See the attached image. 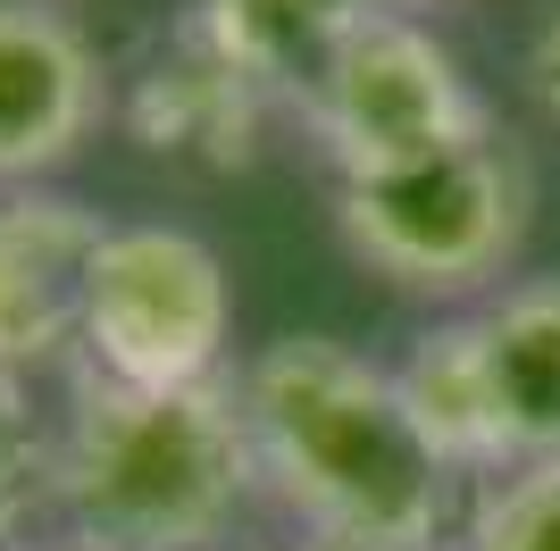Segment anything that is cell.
I'll return each mask as SVG.
<instances>
[{"label":"cell","instance_id":"cell-3","mask_svg":"<svg viewBox=\"0 0 560 551\" xmlns=\"http://www.w3.org/2000/svg\"><path fill=\"white\" fill-rule=\"evenodd\" d=\"M527 201H536L527 160L493 126V134L452 142L435 160L343 176L335 184V226L401 293H477L486 276L511 268L518 234H527Z\"/></svg>","mask_w":560,"mask_h":551},{"label":"cell","instance_id":"cell-18","mask_svg":"<svg viewBox=\"0 0 560 551\" xmlns=\"http://www.w3.org/2000/svg\"><path fill=\"white\" fill-rule=\"evenodd\" d=\"M376 9H401V0H376Z\"/></svg>","mask_w":560,"mask_h":551},{"label":"cell","instance_id":"cell-6","mask_svg":"<svg viewBox=\"0 0 560 551\" xmlns=\"http://www.w3.org/2000/svg\"><path fill=\"white\" fill-rule=\"evenodd\" d=\"M109 109L101 59L59 0H0V192L68 167Z\"/></svg>","mask_w":560,"mask_h":551},{"label":"cell","instance_id":"cell-19","mask_svg":"<svg viewBox=\"0 0 560 551\" xmlns=\"http://www.w3.org/2000/svg\"><path fill=\"white\" fill-rule=\"evenodd\" d=\"M0 551H18V543H0Z\"/></svg>","mask_w":560,"mask_h":551},{"label":"cell","instance_id":"cell-9","mask_svg":"<svg viewBox=\"0 0 560 551\" xmlns=\"http://www.w3.org/2000/svg\"><path fill=\"white\" fill-rule=\"evenodd\" d=\"M185 17L268 92V109L310 117L351 34L376 17V0H192Z\"/></svg>","mask_w":560,"mask_h":551},{"label":"cell","instance_id":"cell-2","mask_svg":"<svg viewBox=\"0 0 560 551\" xmlns=\"http://www.w3.org/2000/svg\"><path fill=\"white\" fill-rule=\"evenodd\" d=\"M259 459L243 426V385L142 392L84 376L68 435L50 452V502L68 535L101 551H218L252 502Z\"/></svg>","mask_w":560,"mask_h":551},{"label":"cell","instance_id":"cell-7","mask_svg":"<svg viewBox=\"0 0 560 551\" xmlns=\"http://www.w3.org/2000/svg\"><path fill=\"white\" fill-rule=\"evenodd\" d=\"M117 117H126V134H135L151 160L226 176V167H252L259 126H268V92L234 68L192 17H176V34L151 43V59L135 68Z\"/></svg>","mask_w":560,"mask_h":551},{"label":"cell","instance_id":"cell-4","mask_svg":"<svg viewBox=\"0 0 560 551\" xmlns=\"http://www.w3.org/2000/svg\"><path fill=\"white\" fill-rule=\"evenodd\" d=\"M75 335L93 351V376L109 385H218V360L234 335L226 268L185 226H109V243L84 268V293H75Z\"/></svg>","mask_w":560,"mask_h":551},{"label":"cell","instance_id":"cell-15","mask_svg":"<svg viewBox=\"0 0 560 551\" xmlns=\"http://www.w3.org/2000/svg\"><path fill=\"white\" fill-rule=\"evenodd\" d=\"M18 551H101V543H84V535H50V543H18Z\"/></svg>","mask_w":560,"mask_h":551},{"label":"cell","instance_id":"cell-8","mask_svg":"<svg viewBox=\"0 0 560 551\" xmlns=\"http://www.w3.org/2000/svg\"><path fill=\"white\" fill-rule=\"evenodd\" d=\"M109 243L84 201L50 192V184H25V192H0V367L50 360V351L75 335V293H84V268Z\"/></svg>","mask_w":560,"mask_h":551},{"label":"cell","instance_id":"cell-17","mask_svg":"<svg viewBox=\"0 0 560 551\" xmlns=\"http://www.w3.org/2000/svg\"><path fill=\"white\" fill-rule=\"evenodd\" d=\"M302 551H351V543H302Z\"/></svg>","mask_w":560,"mask_h":551},{"label":"cell","instance_id":"cell-16","mask_svg":"<svg viewBox=\"0 0 560 551\" xmlns=\"http://www.w3.org/2000/svg\"><path fill=\"white\" fill-rule=\"evenodd\" d=\"M218 551H268V543H218Z\"/></svg>","mask_w":560,"mask_h":551},{"label":"cell","instance_id":"cell-10","mask_svg":"<svg viewBox=\"0 0 560 551\" xmlns=\"http://www.w3.org/2000/svg\"><path fill=\"white\" fill-rule=\"evenodd\" d=\"M394 392L410 426L427 435V452L444 459L452 477H511V435H502V410H493V376H486V335L477 318H444L427 326L410 360L394 367Z\"/></svg>","mask_w":560,"mask_h":551},{"label":"cell","instance_id":"cell-14","mask_svg":"<svg viewBox=\"0 0 560 551\" xmlns=\"http://www.w3.org/2000/svg\"><path fill=\"white\" fill-rule=\"evenodd\" d=\"M527 92H536L544 117L560 126V9L536 25V43H527Z\"/></svg>","mask_w":560,"mask_h":551},{"label":"cell","instance_id":"cell-1","mask_svg":"<svg viewBox=\"0 0 560 551\" xmlns=\"http://www.w3.org/2000/svg\"><path fill=\"white\" fill-rule=\"evenodd\" d=\"M243 426L259 484L310 527V543L435 551L452 527V468L427 452L394 392V367L335 335H284L243 367Z\"/></svg>","mask_w":560,"mask_h":551},{"label":"cell","instance_id":"cell-5","mask_svg":"<svg viewBox=\"0 0 560 551\" xmlns=\"http://www.w3.org/2000/svg\"><path fill=\"white\" fill-rule=\"evenodd\" d=\"M310 142L335 160V184L343 176H376V167H410V160H435L452 142H477L493 134V109L486 92L460 75L435 34L401 9H376L351 50L335 59L318 109L302 117Z\"/></svg>","mask_w":560,"mask_h":551},{"label":"cell","instance_id":"cell-11","mask_svg":"<svg viewBox=\"0 0 560 551\" xmlns=\"http://www.w3.org/2000/svg\"><path fill=\"white\" fill-rule=\"evenodd\" d=\"M486 335V376L511 459H560V276H527L477 309Z\"/></svg>","mask_w":560,"mask_h":551},{"label":"cell","instance_id":"cell-13","mask_svg":"<svg viewBox=\"0 0 560 551\" xmlns=\"http://www.w3.org/2000/svg\"><path fill=\"white\" fill-rule=\"evenodd\" d=\"M50 452H59V443L43 435L25 376L0 367V543H9V527H18L34 502H50Z\"/></svg>","mask_w":560,"mask_h":551},{"label":"cell","instance_id":"cell-12","mask_svg":"<svg viewBox=\"0 0 560 551\" xmlns=\"http://www.w3.org/2000/svg\"><path fill=\"white\" fill-rule=\"evenodd\" d=\"M468 551H560V459H518L468 509Z\"/></svg>","mask_w":560,"mask_h":551}]
</instances>
